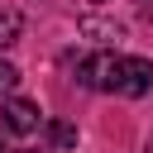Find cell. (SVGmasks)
Instances as JSON below:
<instances>
[{"label":"cell","mask_w":153,"mask_h":153,"mask_svg":"<svg viewBox=\"0 0 153 153\" xmlns=\"http://www.w3.org/2000/svg\"><path fill=\"white\" fill-rule=\"evenodd\" d=\"M76 81L81 86H91V91H115V81H120V53H91L81 67H76Z\"/></svg>","instance_id":"cell-1"},{"label":"cell","mask_w":153,"mask_h":153,"mask_svg":"<svg viewBox=\"0 0 153 153\" xmlns=\"http://www.w3.org/2000/svg\"><path fill=\"white\" fill-rule=\"evenodd\" d=\"M120 96H143L153 91V62L148 57H120V81H115Z\"/></svg>","instance_id":"cell-2"},{"label":"cell","mask_w":153,"mask_h":153,"mask_svg":"<svg viewBox=\"0 0 153 153\" xmlns=\"http://www.w3.org/2000/svg\"><path fill=\"white\" fill-rule=\"evenodd\" d=\"M0 124H5L10 134H33V129H38V105L14 96V100H5V105H0Z\"/></svg>","instance_id":"cell-3"},{"label":"cell","mask_w":153,"mask_h":153,"mask_svg":"<svg viewBox=\"0 0 153 153\" xmlns=\"http://www.w3.org/2000/svg\"><path fill=\"white\" fill-rule=\"evenodd\" d=\"M19 33H24V14L19 10H0V48L19 43Z\"/></svg>","instance_id":"cell-4"},{"label":"cell","mask_w":153,"mask_h":153,"mask_svg":"<svg viewBox=\"0 0 153 153\" xmlns=\"http://www.w3.org/2000/svg\"><path fill=\"white\" fill-rule=\"evenodd\" d=\"M48 139H53V148H76V129L67 120H53L48 124Z\"/></svg>","instance_id":"cell-5"},{"label":"cell","mask_w":153,"mask_h":153,"mask_svg":"<svg viewBox=\"0 0 153 153\" xmlns=\"http://www.w3.org/2000/svg\"><path fill=\"white\" fill-rule=\"evenodd\" d=\"M81 33H100V38H120V24H100V19H81Z\"/></svg>","instance_id":"cell-6"},{"label":"cell","mask_w":153,"mask_h":153,"mask_svg":"<svg viewBox=\"0 0 153 153\" xmlns=\"http://www.w3.org/2000/svg\"><path fill=\"white\" fill-rule=\"evenodd\" d=\"M14 81H19V72H14V67H10V62H5V57H0V91H10V86H14Z\"/></svg>","instance_id":"cell-7"},{"label":"cell","mask_w":153,"mask_h":153,"mask_svg":"<svg viewBox=\"0 0 153 153\" xmlns=\"http://www.w3.org/2000/svg\"><path fill=\"white\" fill-rule=\"evenodd\" d=\"M143 153H153V134H148V143H143Z\"/></svg>","instance_id":"cell-8"},{"label":"cell","mask_w":153,"mask_h":153,"mask_svg":"<svg viewBox=\"0 0 153 153\" xmlns=\"http://www.w3.org/2000/svg\"><path fill=\"white\" fill-rule=\"evenodd\" d=\"M0 153H5V129H0Z\"/></svg>","instance_id":"cell-9"}]
</instances>
